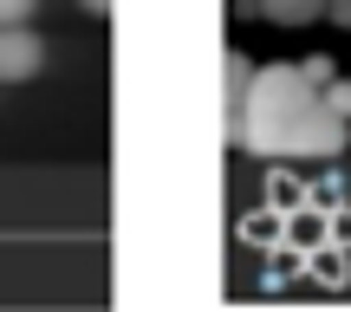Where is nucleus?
Masks as SVG:
<instances>
[{
    "instance_id": "423d86ee",
    "label": "nucleus",
    "mask_w": 351,
    "mask_h": 312,
    "mask_svg": "<svg viewBox=\"0 0 351 312\" xmlns=\"http://www.w3.org/2000/svg\"><path fill=\"white\" fill-rule=\"evenodd\" d=\"M319 98H326V111L351 117V78H332V85H319Z\"/></svg>"
},
{
    "instance_id": "0eeeda50",
    "label": "nucleus",
    "mask_w": 351,
    "mask_h": 312,
    "mask_svg": "<svg viewBox=\"0 0 351 312\" xmlns=\"http://www.w3.org/2000/svg\"><path fill=\"white\" fill-rule=\"evenodd\" d=\"M39 13V0H0V26H26Z\"/></svg>"
},
{
    "instance_id": "9d476101",
    "label": "nucleus",
    "mask_w": 351,
    "mask_h": 312,
    "mask_svg": "<svg viewBox=\"0 0 351 312\" xmlns=\"http://www.w3.org/2000/svg\"><path fill=\"white\" fill-rule=\"evenodd\" d=\"M78 7H85V13H111V0H78Z\"/></svg>"
},
{
    "instance_id": "f257e3e1",
    "label": "nucleus",
    "mask_w": 351,
    "mask_h": 312,
    "mask_svg": "<svg viewBox=\"0 0 351 312\" xmlns=\"http://www.w3.org/2000/svg\"><path fill=\"white\" fill-rule=\"evenodd\" d=\"M313 104H319V85L300 65H267V72L254 65L247 98L228 117V143H241V150H254V156H293L300 124L313 117Z\"/></svg>"
},
{
    "instance_id": "6e6552de",
    "label": "nucleus",
    "mask_w": 351,
    "mask_h": 312,
    "mask_svg": "<svg viewBox=\"0 0 351 312\" xmlns=\"http://www.w3.org/2000/svg\"><path fill=\"white\" fill-rule=\"evenodd\" d=\"M300 72L313 78V85H332V59H300Z\"/></svg>"
},
{
    "instance_id": "39448f33",
    "label": "nucleus",
    "mask_w": 351,
    "mask_h": 312,
    "mask_svg": "<svg viewBox=\"0 0 351 312\" xmlns=\"http://www.w3.org/2000/svg\"><path fill=\"white\" fill-rule=\"evenodd\" d=\"M247 85H254V59H247V52H228V117L241 111Z\"/></svg>"
},
{
    "instance_id": "1a4fd4ad",
    "label": "nucleus",
    "mask_w": 351,
    "mask_h": 312,
    "mask_svg": "<svg viewBox=\"0 0 351 312\" xmlns=\"http://www.w3.org/2000/svg\"><path fill=\"white\" fill-rule=\"evenodd\" d=\"M326 20H339L345 33H351V0H326Z\"/></svg>"
},
{
    "instance_id": "f03ea898",
    "label": "nucleus",
    "mask_w": 351,
    "mask_h": 312,
    "mask_svg": "<svg viewBox=\"0 0 351 312\" xmlns=\"http://www.w3.org/2000/svg\"><path fill=\"white\" fill-rule=\"evenodd\" d=\"M46 65V46H39L33 26H0V85H20Z\"/></svg>"
},
{
    "instance_id": "20e7f679",
    "label": "nucleus",
    "mask_w": 351,
    "mask_h": 312,
    "mask_svg": "<svg viewBox=\"0 0 351 312\" xmlns=\"http://www.w3.org/2000/svg\"><path fill=\"white\" fill-rule=\"evenodd\" d=\"M254 13H267L274 26H306V20H326V0H254Z\"/></svg>"
},
{
    "instance_id": "7ed1b4c3",
    "label": "nucleus",
    "mask_w": 351,
    "mask_h": 312,
    "mask_svg": "<svg viewBox=\"0 0 351 312\" xmlns=\"http://www.w3.org/2000/svg\"><path fill=\"white\" fill-rule=\"evenodd\" d=\"M345 137H351V117L326 111V98H319V104H313V117L300 124V143H293V156H339V150H345Z\"/></svg>"
}]
</instances>
